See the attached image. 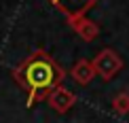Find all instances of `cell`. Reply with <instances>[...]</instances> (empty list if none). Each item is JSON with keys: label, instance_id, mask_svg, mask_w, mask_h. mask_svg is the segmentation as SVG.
Segmentation results:
<instances>
[{"label": "cell", "instance_id": "2", "mask_svg": "<svg viewBox=\"0 0 129 123\" xmlns=\"http://www.w3.org/2000/svg\"><path fill=\"white\" fill-rule=\"evenodd\" d=\"M53 2H55L63 13H68V15H78V13H83V11L87 9L93 0H53Z\"/></svg>", "mask_w": 129, "mask_h": 123}, {"label": "cell", "instance_id": "1", "mask_svg": "<svg viewBox=\"0 0 129 123\" xmlns=\"http://www.w3.org/2000/svg\"><path fill=\"white\" fill-rule=\"evenodd\" d=\"M15 79L21 83V87L28 89L30 93L28 104H34L49 89H55L61 83L63 72L55 64V60H51L42 51H36L15 68Z\"/></svg>", "mask_w": 129, "mask_h": 123}]
</instances>
